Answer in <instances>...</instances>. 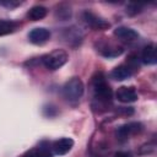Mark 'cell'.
Listing matches in <instances>:
<instances>
[{
	"label": "cell",
	"mask_w": 157,
	"mask_h": 157,
	"mask_svg": "<svg viewBox=\"0 0 157 157\" xmlns=\"http://www.w3.org/2000/svg\"><path fill=\"white\" fill-rule=\"evenodd\" d=\"M17 27V23L13 21H9V20H0V36L4 34H9L11 32H13Z\"/></svg>",
	"instance_id": "13"
},
{
	"label": "cell",
	"mask_w": 157,
	"mask_h": 157,
	"mask_svg": "<svg viewBox=\"0 0 157 157\" xmlns=\"http://www.w3.org/2000/svg\"><path fill=\"white\" fill-rule=\"evenodd\" d=\"M83 20L90 27H92L94 29H105L110 26L109 22H107L104 18L99 17L98 15H96L91 11H85L83 12Z\"/></svg>",
	"instance_id": "4"
},
{
	"label": "cell",
	"mask_w": 157,
	"mask_h": 157,
	"mask_svg": "<svg viewBox=\"0 0 157 157\" xmlns=\"http://www.w3.org/2000/svg\"><path fill=\"white\" fill-rule=\"evenodd\" d=\"M48 13V10L47 7L44 6H40V5H37V6H33L28 12H27V17L32 21H38V20H42L47 16Z\"/></svg>",
	"instance_id": "11"
},
{
	"label": "cell",
	"mask_w": 157,
	"mask_h": 157,
	"mask_svg": "<svg viewBox=\"0 0 157 157\" xmlns=\"http://www.w3.org/2000/svg\"><path fill=\"white\" fill-rule=\"evenodd\" d=\"M74 146V140L70 139V137H61L59 140H56L52 148H53V152L55 155H59V156H63V155H66Z\"/></svg>",
	"instance_id": "8"
},
{
	"label": "cell",
	"mask_w": 157,
	"mask_h": 157,
	"mask_svg": "<svg viewBox=\"0 0 157 157\" xmlns=\"http://www.w3.org/2000/svg\"><path fill=\"white\" fill-rule=\"evenodd\" d=\"M92 85H93V91H94V97L104 103L110 102L112 99V88L107 83L105 77L102 72H97L93 76L92 80Z\"/></svg>",
	"instance_id": "1"
},
{
	"label": "cell",
	"mask_w": 157,
	"mask_h": 157,
	"mask_svg": "<svg viewBox=\"0 0 157 157\" xmlns=\"http://www.w3.org/2000/svg\"><path fill=\"white\" fill-rule=\"evenodd\" d=\"M141 129H142V126H141L140 123H129V124H125V125L120 126L117 130V136H118L119 140L124 141V140L129 139L130 135L141 131Z\"/></svg>",
	"instance_id": "6"
},
{
	"label": "cell",
	"mask_w": 157,
	"mask_h": 157,
	"mask_svg": "<svg viewBox=\"0 0 157 157\" xmlns=\"http://www.w3.org/2000/svg\"><path fill=\"white\" fill-rule=\"evenodd\" d=\"M142 63L147 65H153L157 63V56H156V47L155 44H148L147 47L144 48L142 55H141Z\"/></svg>",
	"instance_id": "10"
},
{
	"label": "cell",
	"mask_w": 157,
	"mask_h": 157,
	"mask_svg": "<svg viewBox=\"0 0 157 157\" xmlns=\"http://www.w3.org/2000/svg\"><path fill=\"white\" fill-rule=\"evenodd\" d=\"M83 82L81 81V78L78 77H72L70 78L63 87V92H64V97L71 102V103H76L81 96L83 94Z\"/></svg>",
	"instance_id": "2"
},
{
	"label": "cell",
	"mask_w": 157,
	"mask_h": 157,
	"mask_svg": "<svg viewBox=\"0 0 157 157\" xmlns=\"http://www.w3.org/2000/svg\"><path fill=\"white\" fill-rule=\"evenodd\" d=\"M112 77L117 81H123V80H126L128 77H130L131 75V71L128 66H124V65H120V66H117L113 69L112 71Z\"/></svg>",
	"instance_id": "12"
},
{
	"label": "cell",
	"mask_w": 157,
	"mask_h": 157,
	"mask_svg": "<svg viewBox=\"0 0 157 157\" xmlns=\"http://www.w3.org/2000/svg\"><path fill=\"white\" fill-rule=\"evenodd\" d=\"M23 157H40V152H39L38 148H34V150L28 151Z\"/></svg>",
	"instance_id": "17"
},
{
	"label": "cell",
	"mask_w": 157,
	"mask_h": 157,
	"mask_svg": "<svg viewBox=\"0 0 157 157\" xmlns=\"http://www.w3.org/2000/svg\"><path fill=\"white\" fill-rule=\"evenodd\" d=\"M117 98H118V101H120L123 103H131V102H135L137 99V92L134 87L123 86V87L118 88Z\"/></svg>",
	"instance_id": "7"
},
{
	"label": "cell",
	"mask_w": 157,
	"mask_h": 157,
	"mask_svg": "<svg viewBox=\"0 0 157 157\" xmlns=\"http://www.w3.org/2000/svg\"><path fill=\"white\" fill-rule=\"evenodd\" d=\"M0 4L1 5H4V6H9V7H15V6H17V5H20L21 4V1H0Z\"/></svg>",
	"instance_id": "18"
},
{
	"label": "cell",
	"mask_w": 157,
	"mask_h": 157,
	"mask_svg": "<svg viewBox=\"0 0 157 157\" xmlns=\"http://www.w3.org/2000/svg\"><path fill=\"white\" fill-rule=\"evenodd\" d=\"M56 16L60 18V20H67L70 16H71V10L69 6L66 5H60L56 10Z\"/></svg>",
	"instance_id": "14"
},
{
	"label": "cell",
	"mask_w": 157,
	"mask_h": 157,
	"mask_svg": "<svg viewBox=\"0 0 157 157\" xmlns=\"http://www.w3.org/2000/svg\"><path fill=\"white\" fill-rule=\"evenodd\" d=\"M114 34H115V37H118L119 39H121L124 42H132L139 38V33L129 27H118L114 31Z\"/></svg>",
	"instance_id": "9"
},
{
	"label": "cell",
	"mask_w": 157,
	"mask_h": 157,
	"mask_svg": "<svg viewBox=\"0 0 157 157\" xmlns=\"http://www.w3.org/2000/svg\"><path fill=\"white\" fill-rule=\"evenodd\" d=\"M67 53L63 49H56L42 58V61L44 66L49 70H56L61 67L66 61H67Z\"/></svg>",
	"instance_id": "3"
},
{
	"label": "cell",
	"mask_w": 157,
	"mask_h": 157,
	"mask_svg": "<svg viewBox=\"0 0 157 157\" xmlns=\"http://www.w3.org/2000/svg\"><path fill=\"white\" fill-rule=\"evenodd\" d=\"M39 152H40V157H53V152L49 147V144L47 142H42L38 147Z\"/></svg>",
	"instance_id": "15"
},
{
	"label": "cell",
	"mask_w": 157,
	"mask_h": 157,
	"mask_svg": "<svg viewBox=\"0 0 157 157\" xmlns=\"http://www.w3.org/2000/svg\"><path fill=\"white\" fill-rule=\"evenodd\" d=\"M50 38V31L44 28V27H38L34 28L29 32L28 34V39L29 42H32L33 44H43L45 43L48 39Z\"/></svg>",
	"instance_id": "5"
},
{
	"label": "cell",
	"mask_w": 157,
	"mask_h": 157,
	"mask_svg": "<svg viewBox=\"0 0 157 157\" xmlns=\"http://www.w3.org/2000/svg\"><path fill=\"white\" fill-rule=\"evenodd\" d=\"M141 7H142V5H140V4H129L128 7H126V12L129 15L134 16V15H136L141 11Z\"/></svg>",
	"instance_id": "16"
},
{
	"label": "cell",
	"mask_w": 157,
	"mask_h": 157,
	"mask_svg": "<svg viewBox=\"0 0 157 157\" xmlns=\"http://www.w3.org/2000/svg\"><path fill=\"white\" fill-rule=\"evenodd\" d=\"M114 157H132V155L130 152H128V151H119V152L115 153Z\"/></svg>",
	"instance_id": "19"
}]
</instances>
